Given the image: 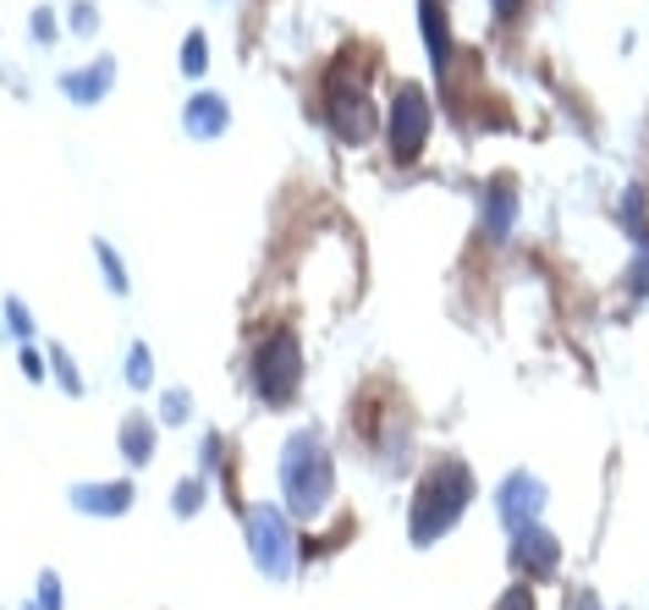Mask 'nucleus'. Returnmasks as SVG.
Returning <instances> with one entry per match:
<instances>
[{"label":"nucleus","mask_w":649,"mask_h":610,"mask_svg":"<svg viewBox=\"0 0 649 610\" xmlns=\"http://www.w3.org/2000/svg\"><path fill=\"white\" fill-rule=\"evenodd\" d=\"M276 473H281V511L287 517H320L336 495V457H330L320 430L287 435Z\"/></svg>","instance_id":"nucleus-1"},{"label":"nucleus","mask_w":649,"mask_h":610,"mask_svg":"<svg viewBox=\"0 0 649 610\" xmlns=\"http://www.w3.org/2000/svg\"><path fill=\"white\" fill-rule=\"evenodd\" d=\"M468 500H474V473H468V462H457V457L435 462L430 478H424L419 495H413L408 539H413V545H435L446 528H457V517L468 511Z\"/></svg>","instance_id":"nucleus-2"},{"label":"nucleus","mask_w":649,"mask_h":610,"mask_svg":"<svg viewBox=\"0 0 649 610\" xmlns=\"http://www.w3.org/2000/svg\"><path fill=\"white\" fill-rule=\"evenodd\" d=\"M248 374H254V391H259V402H270V407H287L298 391H303V341H298V330L292 324H276L259 347H254V363H248Z\"/></svg>","instance_id":"nucleus-3"},{"label":"nucleus","mask_w":649,"mask_h":610,"mask_svg":"<svg viewBox=\"0 0 649 610\" xmlns=\"http://www.w3.org/2000/svg\"><path fill=\"white\" fill-rule=\"evenodd\" d=\"M243 528H248V556H254V567H259L270 583H287V578H292V561H298L292 517H287L276 500H259V506L243 511Z\"/></svg>","instance_id":"nucleus-4"},{"label":"nucleus","mask_w":649,"mask_h":610,"mask_svg":"<svg viewBox=\"0 0 649 610\" xmlns=\"http://www.w3.org/2000/svg\"><path fill=\"white\" fill-rule=\"evenodd\" d=\"M324 127H330L341 144H369V133H374L369 77L352 72V61L330 66V77H324Z\"/></svg>","instance_id":"nucleus-5"},{"label":"nucleus","mask_w":649,"mask_h":610,"mask_svg":"<svg viewBox=\"0 0 649 610\" xmlns=\"http://www.w3.org/2000/svg\"><path fill=\"white\" fill-rule=\"evenodd\" d=\"M430 100H424V89H396V100H391V122H385V138H391V159L396 165H413L424 144H430Z\"/></svg>","instance_id":"nucleus-6"},{"label":"nucleus","mask_w":649,"mask_h":610,"mask_svg":"<svg viewBox=\"0 0 649 610\" xmlns=\"http://www.w3.org/2000/svg\"><path fill=\"white\" fill-rule=\"evenodd\" d=\"M512 561H517V572H528V578H550L556 561H562V545H556L539 523H528V528H517V539H512Z\"/></svg>","instance_id":"nucleus-7"},{"label":"nucleus","mask_w":649,"mask_h":610,"mask_svg":"<svg viewBox=\"0 0 649 610\" xmlns=\"http://www.w3.org/2000/svg\"><path fill=\"white\" fill-rule=\"evenodd\" d=\"M226 127H231V105H226L220 94H193V100L182 105V133H187V138L209 144V138H226Z\"/></svg>","instance_id":"nucleus-8"},{"label":"nucleus","mask_w":649,"mask_h":610,"mask_svg":"<svg viewBox=\"0 0 649 610\" xmlns=\"http://www.w3.org/2000/svg\"><path fill=\"white\" fill-rule=\"evenodd\" d=\"M72 506H78L83 517H122V511H133V478L78 484V489H72Z\"/></svg>","instance_id":"nucleus-9"},{"label":"nucleus","mask_w":649,"mask_h":610,"mask_svg":"<svg viewBox=\"0 0 649 610\" xmlns=\"http://www.w3.org/2000/svg\"><path fill=\"white\" fill-rule=\"evenodd\" d=\"M501 517L512 523V528H528L534 517H539V506H545V484L534 478V473H512L506 484H501Z\"/></svg>","instance_id":"nucleus-10"},{"label":"nucleus","mask_w":649,"mask_h":610,"mask_svg":"<svg viewBox=\"0 0 649 610\" xmlns=\"http://www.w3.org/2000/svg\"><path fill=\"white\" fill-rule=\"evenodd\" d=\"M111 83H116V61H111V55H100L94 66L61 72V94H66L72 105H100V100L111 94Z\"/></svg>","instance_id":"nucleus-11"},{"label":"nucleus","mask_w":649,"mask_h":610,"mask_svg":"<svg viewBox=\"0 0 649 610\" xmlns=\"http://www.w3.org/2000/svg\"><path fill=\"white\" fill-rule=\"evenodd\" d=\"M155 441H161V424L150 413H127L122 430H116V446H122V457L133 462V467H150L155 462Z\"/></svg>","instance_id":"nucleus-12"},{"label":"nucleus","mask_w":649,"mask_h":610,"mask_svg":"<svg viewBox=\"0 0 649 610\" xmlns=\"http://www.w3.org/2000/svg\"><path fill=\"white\" fill-rule=\"evenodd\" d=\"M512 226H517V193H512L506 182H490V187H485V220H480V231H485L490 242H506V237H512Z\"/></svg>","instance_id":"nucleus-13"},{"label":"nucleus","mask_w":649,"mask_h":610,"mask_svg":"<svg viewBox=\"0 0 649 610\" xmlns=\"http://www.w3.org/2000/svg\"><path fill=\"white\" fill-rule=\"evenodd\" d=\"M419 22H424L430 61H435V72L446 77V66H452V33H446V11H441V0H419Z\"/></svg>","instance_id":"nucleus-14"},{"label":"nucleus","mask_w":649,"mask_h":610,"mask_svg":"<svg viewBox=\"0 0 649 610\" xmlns=\"http://www.w3.org/2000/svg\"><path fill=\"white\" fill-rule=\"evenodd\" d=\"M44 363H50V374H55V385H61L66 396H83V391H89L83 374H78V363H72V352H66L61 341H50V358H44Z\"/></svg>","instance_id":"nucleus-15"},{"label":"nucleus","mask_w":649,"mask_h":610,"mask_svg":"<svg viewBox=\"0 0 649 610\" xmlns=\"http://www.w3.org/2000/svg\"><path fill=\"white\" fill-rule=\"evenodd\" d=\"M94 259H100V270H105V287L122 298V292H127V265H122V254H116L105 237H94Z\"/></svg>","instance_id":"nucleus-16"},{"label":"nucleus","mask_w":649,"mask_h":610,"mask_svg":"<svg viewBox=\"0 0 649 610\" xmlns=\"http://www.w3.org/2000/svg\"><path fill=\"white\" fill-rule=\"evenodd\" d=\"M127 385H133V391H150V385H155V352H150L144 341L127 347Z\"/></svg>","instance_id":"nucleus-17"},{"label":"nucleus","mask_w":649,"mask_h":610,"mask_svg":"<svg viewBox=\"0 0 649 610\" xmlns=\"http://www.w3.org/2000/svg\"><path fill=\"white\" fill-rule=\"evenodd\" d=\"M204 489H209V484H204V473L176 478V489H171V511H176V517H193V511L204 506Z\"/></svg>","instance_id":"nucleus-18"},{"label":"nucleus","mask_w":649,"mask_h":610,"mask_svg":"<svg viewBox=\"0 0 649 610\" xmlns=\"http://www.w3.org/2000/svg\"><path fill=\"white\" fill-rule=\"evenodd\" d=\"M0 319H6L11 341H22V347L33 341V313H28V303H22V298H6V303H0Z\"/></svg>","instance_id":"nucleus-19"},{"label":"nucleus","mask_w":649,"mask_h":610,"mask_svg":"<svg viewBox=\"0 0 649 610\" xmlns=\"http://www.w3.org/2000/svg\"><path fill=\"white\" fill-rule=\"evenodd\" d=\"M204 66H209V39H204V33H187V44H182V72H187V77H204Z\"/></svg>","instance_id":"nucleus-20"},{"label":"nucleus","mask_w":649,"mask_h":610,"mask_svg":"<svg viewBox=\"0 0 649 610\" xmlns=\"http://www.w3.org/2000/svg\"><path fill=\"white\" fill-rule=\"evenodd\" d=\"M33 610H66V600H61V578H55V572H39V595H33Z\"/></svg>","instance_id":"nucleus-21"},{"label":"nucleus","mask_w":649,"mask_h":610,"mask_svg":"<svg viewBox=\"0 0 649 610\" xmlns=\"http://www.w3.org/2000/svg\"><path fill=\"white\" fill-rule=\"evenodd\" d=\"M187 413H193V396L187 391H165L161 396V424H182Z\"/></svg>","instance_id":"nucleus-22"},{"label":"nucleus","mask_w":649,"mask_h":610,"mask_svg":"<svg viewBox=\"0 0 649 610\" xmlns=\"http://www.w3.org/2000/svg\"><path fill=\"white\" fill-rule=\"evenodd\" d=\"M17 363H22V374H28L33 385L50 374V369H44V352H33V347H17Z\"/></svg>","instance_id":"nucleus-23"},{"label":"nucleus","mask_w":649,"mask_h":610,"mask_svg":"<svg viewBox=\"0 0 649 610\" xmlns=\"http://www.w3.org/2000/svg\"><path fill=\"white\" fill-rule=\"evenodd\" d=\"M495 610H534V589H523V583H517V589H506Z\"/></svg>","instance_id":"nucleus-24"},{"label":"nucleus","mask_w":649,"mask_h":610,"mask_svg":"<svg viewBox=\"0 0 649 610\" xmlns=\"http://www.w3.org/2000/svg\"><path fill=\"white\" fill-rule=\"evenodd\" d=\"M94 28H100V11L94 6H78L72 11V33H94Z\"/></svg>","instance_id":"nucleus-25"},{"label":"nucleus","mask_w":649,"mask_h":610,"mask_svg":"<svg viewBox=\"0 0 649 610\" xmlns=\"http://www.w3.org/2000/svg\"><path fill=\"white\" fill-rule=\"evenodd\" d=\"M28 28H33V39H39V44H50V39H55V17H50V11H33V22H28Z\"/></svg>","instance_id":"nucleus-26"},{"label":"nucleus","mask_w":649,"mask_h":610,"mask_svg":"<svg viewBox=\"0 0 649 610\" xmlns=\"http://www.w3.org/2000/svg\"><path fill=\"white\" fill-rule=\"evenodd\" d=\"M490 6H495V17H501V22H517L528 0H490Z\"/></svg>","instance_id":"nucleus-27"},{"label":"nucleus","mask_w":649,"mask_h":610,"mask_svg":"<svg viewBox=\"0 0 649 610\" xmlns=\"http://www.w3.org/2000/svg\"><path fill=\"white\" fill-rule=\"evenodd\" d=\"M633 292H649V254L633 265Z\"/></svg>","instance_id":"nucleus-28"},{"label":"nucleus","mask_w":649,"mask_h":610,"mask_svg":"<svg viewBox=\"0 0 649 610\" xmlns=\"http://www.w3.org/2000/svg\"><path fill=\"white\" fill-rule=\"evenodd\" d=\"M573 610H600V600H595V595H578V600H573Z\"/></svg>","instance_id":"nucleus-29"}]
</instances>
